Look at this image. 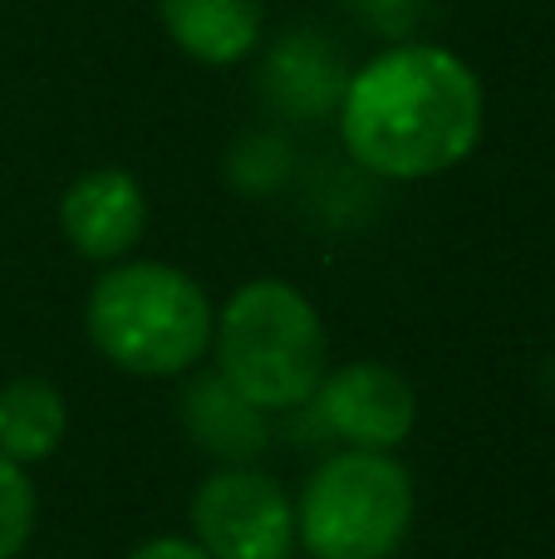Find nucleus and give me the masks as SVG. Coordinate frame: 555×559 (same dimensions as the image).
I'll return each mask as SVG.
<instances>
[{
	"label": "nucleus",
	"instance_id": "nucleus-1",
	"mask_svg": "<svg viewBox=\"0 0 555 559\" xmlns=\"http://www.w3.org/2000/svg\"><path fill=\"white\" fill-rule=\"evenodd\" d=\"M487 98L472 64L438 45H399L369 59L340 94V138L374 177L423 182L468 163Z\"/></svg>",
	"mask_w": 555,
	"mask_h": 559
},
{
	"label": "nucleus",
	"instance_id": "nucleus-9",
	"mask_svg": "<svg viewBox=\"0 0 555 559\" xmlns=\"http://www.w3.org/2000/svg\"><path fill=\"white\" fill-rule=\"evenodd\" d=\"M157 20L182 55L226 69L256 49L265 5L261 0H157Z\"/></svg>",
	"mask_w": 555,
	"mask_h": 559
},
{
	"label": "nucleus",
	"instance_id": "nucleus-6",
	"mask_svg": "<svg viewBox=\"0 0 555 559\" xmlns=\"http://www.w3.org/2000/svg\"><path fill=\"white\" fill-rule=\"evenodd\" d=\"M305 407L334 442L359 452H393L418 427V393L383 358H354L330 368Z\"/></svg>",
	"mask_w": 555,
	"mask_h": 559
},
{
	"label": "nucleus",
	"instance_id": "nucleus-7",
	"mask_svg": "<svg viewBox=\"0 0 555 559\" xmlns=\"http://www.w3.org/2000/svg\"><path fill=\"white\" fill-rule=\"evenodd\" d=\"M59 226L64 241L74 246L84 261H128L147 231V197L133 173L123 167H98L69 182L64 202H59Z\"/></svg>",
	"mask_w": 555,
	"mask_h": 559
},
{
	"label": "nucleus",
	"instance_id": "nucleus-11",
	"mask_svg": "<svg viewBox=\"0 0 555 559\" xmlns=\"http://www.w3.org/2000/svg\"><path fill=\"white\" fill-rule=\"evenodd\" d=\"M35 515H39V496L35 481L20 462L0 456V559H15L35 535Z\"/></svg>",
	"mask_w": 555,
	"mask_h": 559
},
{
	"label": "nucleus",
	"instance_id": "nucleus-10",
	"mask_svg": "<svg viewBox=\"0 0 555 559\" xmlns=\"http://www.w3.org/2000/svg\"><path fill=\"white\" fill-rule=\"evenodd\" d=\"M69 437V403L49 378L20 373L0 383V456L29 466L45 462Z\"/></svg>",
	"mask_w": 555,
	"mask_h": 559
},
{
	"label": "nucleus",
	"instance_id": "nucleus-8",
	"mask_svg": "<svg viewBox=\"0 0 555 559\" xmlns=\"http://www.w3.org/2000/svg\"><path fill=\"white\" fill-rule=\"evenodd\" d=\"M182 432L222 466H256L271 447V413L232 388L216 368L187 378L182 388Z\"/></svg>",
	"mask_w": 555,
	"mask_h": 559
},
{
	"label": "nucleus",
	"instance_id": "nucleus-4",
	"mask_svg": "<svg viewBox=\"0 0 555 559\" xmlns=\"http://www.w3.org/2000/svg\"><path fill=\"white\" fill-rule=\"evenodd\" d=\"M418 491L393 452L324 456L295 501V540L310 559H393L409 540Z\"/></svg>",
	"mask_w": 555,
	"mask_h": 559
},
{
	"label": "nucleus",
	"instance_id": "nucleus-5",
	"mask_svg": "<svg viewBox=\"0 0 555 559\" xmlns=\"http://www.w3.org/2000/svg\"><path fill=\"white\" fill-rule=\"evenodd\" d=\"M192 540L212 559H291L295 540V501L261 466H216L197 486Z\"/></svg>",
	"mask_w": 555,
	"mask_h": 559
},
{
	"label": "nucleus",
	"instance_id": "nucleus-2",
	"mask_svg": "<svg viewBox=\"0 0 555 559\" xmlns=\"http://www.w3.org/2000/svg\"><path fill=\"white\" fill-rule=\"evenodd\" d=\"M88 344L133 378H182L212 354L216 309L187 271L114 261L84 305Z\"/></svg>",
	"mask_w": 555,
	"mask_h": 559
},
{
	"label": "nucleus",
	"instance_id": "nucleus-3",
	"mask_svg": "<svg viewBox=\"0 0 555 559\" xmlns=\"http://www.w3.org/2000/svg\"><path fill=\"white\" fill-rule=\"evenodd\" d=\"M216 373L265 413H300L330 373L320 309L291 280H246L216 309Z\"/></svg>",
	"mask_w": 555,
	"mask_h": 559
},
{
	"label": "nucleus",
	"instance_id": "nucleus-12",
	"mask_svg": "<svg viewBox=\"0 0 555 559\" xmlns=\"http://www.w3.org/2000/svg\"><path fill=\"white\" fill-rule=\"evenodd\" d=\"M128 559H212L197 540L187 535H157V540H143Z\"/></svg>",
	"mask_w": 555,
	"mask_h": 559
}]
</instances>
